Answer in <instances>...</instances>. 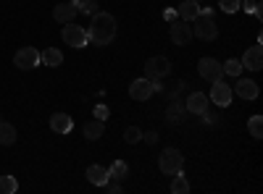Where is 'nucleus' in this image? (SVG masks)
Here are the masks:
<instances>
[{
  "instance_id": "1",
  "label": "nucleus",
  "mask_w": 263,
  "mask_h": 194,
  "mask_svg": "<svg viewBox=\"0 0 263 194\" xmlns=\"http://www.w3.org/2000/svg\"><path fill=\"white\" fill-rule=\"evenodd\" d=\"M87 39L95 42V45H111L116 39V18L105 11H98L92 16L90 29H87Z\"/></svg>"
},
{
  "instance_id": "2",
  "label": "nucleus",
  "mask_w": 263,
  "mask_h": 194,
  "mask_svg": "<svg viewBox=\"0 0 263 194\" xmlns=\"http://www.w3.org/2000/svg\"><path fill=\"white\" fill-rule=\"evenodd\" d=\"M190 27H192V37L203 39V42H213V39L218 37V27H216L213 16L197 13V16H195V18L190 21Z\"/></svg>"
},
{
  "instance_id": "3",
  "label": "nucleus",
  "mask_w": 263,
  "mask_h": 194,
  "mask_svg": "<svg viewBox=\"0 0 263 194\" xmlns=\"http://www.w3.org/2000/svg\"><path fill=\"white\" fill-rule=\"evenodd\" d=\"M158 168L163 170L166 176H177L184 170V155L179 153L177 147H166L163 153L158 155Z\"/></svg>"
},
{
  "instance_id": "4",
  "label": "nucleus",
  "mask_w": 263,
  "mask_h": 194,
  "mask_svg": "<svg viewBox=\"0 0 263 194\" xmlns=\"http://www.w3.org/2000/svg\"><path fill=\"white\" fill-rule=\"evenodd\" d=\"M168 74H171V63H168V58H163V55H153V58H147V63H145V76H147L150 81H163Z\"/></svg>"
},
{
  "instance_id": "5",
  "label": "nucleus",
  "mask_w": 263,
  "mask_h": 194,
  "mask_svg": "<svg viewBox=\"0 0 263 194\" xmlns=\"http://www.w3.org/2000/svg\"><path fill=\"white\" fill-rule=\"evenodd\" d=\"M61 37H63V42L66 45H71V48H77V50H82L87 42V29H82V27H77L74 21H69V24H63V29H61Z\"/></svg>"
},
{
  "instance_id": "6",
  "label": "nucleus",
  "mask_w": 263,
  "mask_h": 194,
  "mask_svg": "<svg viewBox=\"0 0 263 194\" xmlns=\"http://www.w3.org/2000/svg\"><path fill=\"white\" fill-rule=\"evenodd\" d=\"M208 100H211V102H216L218 107H229V105H232V100H234V90L229 87V84H227L224 79H218V81H213V84H211V95H208Z\"/></svg>"
},
{
  "instance_id": "7",
  "label": "nucleus",
  "mask_w": 263,
  "mask_h": 194,
  "mask_svg": "<svg viewBox=\"0 0 263 194\" xmlns=\"http://www.w3.org/2000/svg\"><path fill=\"white\" fill-rule=\"evenodd\" d=\"M168 34H171V42H174V45H187V42L192 39V27H190V21H184V18L168 21Z\"/></svg>"
},
{
  "instance_id": "8",
  "label": "nucleus",
  "mask_w": 263,
  "mask_h": 194,
  "mask_svg": "<svg viewBox=\"0 0 263 194\" xmlns=\"http://www.w3.org/2000/svg\"><path fill=\"white\" fill-rule=\"evenodd\" d=\"M197 71H200V76L205 81H218V79H224V69H221V63H218L216 58H203L200 63H197Z\"/></svg>"
},
{
  "instance_id": "9",
  "label": "nucleus",
  "mask_w": 263,
  "mask_h": 194,
  "mask_svg": "<svg viewBox=\"0 0 263 194\" xmlns=\"http://www.w3.org/2000/svg\"><path fill=\"white\" fill-rule=\"evenodd\" d=\"M13 63H16V69H21V71H32V69L40 66V53L34 48H21V50H16Z\"/></svg>"
},
{
  "instance_id": "10",
  "label": "nucleus",
  "mask_w": 263,
  "mask_h": 194,
  "mask_svg": "<svg viewBox=\"0 0 263 194\" xmlns=\"http://www.w3.org/2000/svg\"><path fill=\"white\" fill-rule=\"evenodd\" d=\"M153 81L147 79V76H142V79H135L129 84V97L132 100H137V102H145V100H150L153 97Z\"/></svg>"
},
{
  "instance_id": "11",
  "label": "nucleus",
  "mask_w": 263,
  "mask_h": 194,
  "mask_svg": "<svg viewBox=\"0 0 263 194\" xmlns=\"http://www.w3.org/2000/svg\"><path fill=\"white\" fill-rule=\"evenodd\" d=\"M239 63H242V71H260L263 69V50H260V45L248 48Z\"/></svg>"
},
{
  "instance_id": "12",
  "label": "nucleus",
  "mask_w": 263,
  "mask_h": 194,
  "mask_svg": "<svg viewBox=\"0 0 263 194\" xmlns=\"http://www.w3.org/2000/svg\"><path fill=\"white\" fill-rule=\"evenodd\" d=\"M208 97H205V92H192L190 97H187V102H184V111L187 113H195V116H203L205 111H208Z\"/></svg>"
},
{
  "instance_id": "13",
  "label": "nucleus",
  "mask_w": 263,
  "mask_h": 194,
  "mask_svg": "<svg viewBox=\"0 0 263 194\" xmlns=\"http://www.w3.org/2000/svg\"><path fill=\"white\" fill-rule=\"evenodd\" d=\"M77 6L74 3H58L55 8H53V18L58 21V24H69V21H74L77 18Z\"/></svg>"
},
{
  "instance_id": "14",
  "label": "nucleus",
  "mask_w": 263,
  "mask_h": 194,
  "mask_svg": "<svg viewBox=\"0 0 263 194\" xmlns=\"http://www.w3.org/2000/svg\"><path fill=\"white\" fill-rule=\"evenodd\" d=\"M50 128H53L55 134H69L71 128H74V121H71L69 113H53L50 116Z\"/></svg>"
},
{
  "instance_id": "15",
  "label": "nucleus",
  "mask_w": 263,
  "mask_h": 194,
  "mask_svg": "<svg viewBox=\"0 0 263 194\" xmlns=\"http://www.w3.org/2000/svg\"><path fill=\"white\" fill-rule=\"evenodd\" d=\"M82 134H84L87 139H100V137L105 134V121H100V118L87 121V123L82 126Z\"/></svg>"
},
{
  "instance_id": "16",
  "label": "nucleus",
  "mask_w": 263,
  "mask_h": 194,
  "mask_svg": "<svg viewBox=\"0 0 263 194\" xmlns=\"http://www.w3.org/2000/svg\"><path fill=\"white\" fill-rule=\"evenodd\" d=\"M234 92L242 97V100H255V97H258V84L250 81V79H239L237 87H234Z\"/></svg>"
},
{
  "instance_id": "17",
  "label": "nucleus",
  "mask_w": 263,
  "mask_h": 194,
  "mask_svg": "<svg viewBox=\"0 0 263 194\" xmlns=\"http://www.w3.org/2000/svg\"><path fill=\"white\" fill-rule=\"evenodd\" d=\"M108 179H111V176H108V168H103V165H90V168H87V181H90L92 186L103 189V184Z\"/></svg>"
},
{
  "instance_id": "18",
  "label": "nucleus",
  "mask_w": 263,
  "mask_h": 194,
  "mask_svg": "<svg viewBox=\"0 0 263 194\" xmlns=\"http://www.w3.org/2000/svg\"><path fill=\"white\" fill-rule=\"evenodd\" d=\"M197 13H200V6H197V0H184V3L177 8V18H184V21H192Z\"/></svg>"
},
{
  "instance_id": "19",
  "label": "nucleus",
  "mask_w": 263,
  "mask_h": 194,
  "mask_svg": "<svg viewBox=\"0 0 263 194\" xmlns=\"http://www.w3.org/2000/svg\"><path fill=\"white\" fill-rule=\"evenodd\" d=\"M40 63H45V66H61L63 63V53L58 50V48H48V50H42V55H40Z\"/></svg>"
},
{
  "instance_id": "20",
  "label": "nucleus",
  "mask_w": 263,
  "mask_h": 194,
  "mask_svg": "<svg viewBox=\"0 0 263 194\" xmlns=\"http://www.w3.org/2000/svg\"><path fill=\"white\" fill-rule=\"evenodd\" d=\"M16 126H11V123H6V121H0V144L3 147H11V144H16Z\"/></svg>"
},
{
  "instance_id": "21",
  "label": "nucleus",
  "mask_w": 263,
  "mask_h": 194,
  "mask_svg": "<svg viewBox=\"0 0 263 194\" xmlns=\"http://www.w3.org/2000/svg\"><path fill=\"white\" fill-rule=\"evenodd\" d=\"M108 176H111V179H116V181H124V179L129 176V165H126L124 160H116V163H111V165H108Z\"/></svg>"
},
{
  "instance_id": "22",
  "label": "nucleus",
  "mask_w": 263,
  "mask_h": 194,
  "mask_svg": "<svg viewBox=\"0 0 263 194\" xmlns=\"http://www.w3.org/2000/svg\"><path fill=\"white\" fill-rule=\"evenodd\" d=\"M71 3H74V6H77V11H79V13H84V16H95V13L100 11L98 0H71Z\"/></svg>"
},
{
  "instance_id": "23",
  "label": "nucleus",
  "mask_w": 263,
  "mask_h": 194,
  "mask_svg": "<svg viewBox=\"0 0 263 194\" xmlns=\"http://www.w3.org/2000/svg\"><path fill=\"white\" fill-rule=\"evenodd\" d=\"M184 118V102H171L166 111V121L168 123H179Z\"/></svg>"
},
{
  "instance_id": "24",
  "label": "nucleus",
  "mask_w": 263,
  "mask_h": 194,
  "mask_svg": "<svg viewBox=\"0 0 263 194\" xmlns=\"http://www.w3.org/2000/svg\"><path fill=\"white\" fill-rule=\"evenodd\" d=\"M16 189H18V181H16V176H0V194H16Z\"/></svg>"
},
{
  "instance_id": "25",
  "label": "nucleus",
  "mask_w": 263,
  "mask_h": 194,
  "mask_svg": "<svg viewBox=\"0 0 263 194\" xmlns=\"http://www.w3.org/2000/svg\"><path fill=\"white\" fill-rule=\"evenodd\" d=\"M239 11L253 13L258 21H260V16H263V11H260V0H245V3H239Z\"/></svg>"
},
{
  "instance_id": "26",
  "label": "nucleus",
  "mask_w": 263,
  "mask_h": 194,
  "mask_svg": "<svg viewBox=\"0 0 263 194\" xmlns=\"http://www.w3.org/2000/svg\"><path fill=\"white\" fill-rule=\"evenodd\" d=\"M171 191L174 194H187L190 191V181L182 174H177V176H174V181H171Z\"/></svg>"
},
{
  "instance_id": "27",
  "label": "nucleus",
  "mask_w": 263,
  "mask_h": 194,
  "mask_svg": "<svg viewBox=\"0 0 263 194\" xmlns=\"http://www.w3.org/2000/svg\"><path fill=\"white\" fill-rule=\"evenodd\" d=\"M248 132L253 134V139H260V137H263V118H260V116H253V118L248 121Z\"/></svg>"
},
{
  "instance_id": "28",
  "label": "nucleus",
  "mask_w": 263,
  "mask_h": 194,
  "mask_svg": "<svg viewBox=\"0 0 263 194\" xmlns=\"http://www.w3.org/2000/svg\"><path fill=\"white\" fill-rule=\"evenodd\" d=\"M221 69H224L227 76H239V74H242V63L234 60V58H229L227 63H221Z\"/></svg>"
},
{
  "instance_id": "29",
  "label": "nucleus",
  "mask_w": 263,
  "mask_h": 194,
  "mask_svg": "<svg viewBox=\"0 0 263 194\" xmlns=\"http://www.w3.org/2000/svg\"><path fill=\"white\" fill-rule=\"evenodd\" d=\"M239 3H242V0H218V8H221L224 13H237Z\"/></svg>"
},
{
  "instance_id": "30",
  "label": "nucleus",
  "mask_w": 263,
  "mask_h": 194,
  "mask_svg": "<svg viewBox=\"0 0 263 194\" xmlns=\"http://www.w3.org/2000/svg\"><path fill=\"white\" fill-rule=\"evenodd\" d=\"M124 139H126L129 144H137V142L142 139V132H140V128H137V126H129V128H126V132H124Z\"/></svg>"
},
{
  "instance_id": "31",
  "label": "nucleus",
  "mask_w": 263,
  "mask_h": 194,
  "mask_svg": "<svg viewBox=\"0 0 263 194\" xmlns=\"http://www.w3.org/2000/svg\"><path fill=\"white\" fill-rule=\"evenodd\" d=\"M95 118H100V121L108 118V107H105V105H98V107H95Z\"/></svg>"
},
{
  "instance_id": "32",
  "label": "nucleus",
  "mask_w": 263,
  "mask_h": 194,
  "mask_svg": "<svg viewBox=\"0 0 263 194\" xmlns=\"http://www.w3.org/2000/svg\"><path fill=\"white\" fill-rule=\"evenodd\" d=\"M142 137H145V142H147V144H156V142H158V134H156V132H145Z\"/></svg>"
},
{
  "instance_id": "33",
  "label": "nucleus",
  "mask_w": 263,
  "mask_h": 194,
  "mask_svg": "<svg viewBox=\"0 0 263 194\" xmlns=\"http://www.w3.org/2000/svg\"><path fill=\"white\" fill-rule=\"evenodd\" d=\"M203 118H205L208 123H216V121H218V116H216V113H211V111H205V113H203Z\"/></svg>"
},
{
  "instance_id": "34",
  "label": "nucleus",
  "mask_w": 263,
  "mask_h": 194,
  "mask_svg": "<svg viewBox=\"0 0 263 194\" xmlns=\"http://www.w3.org/2000/svg\"><path fill=\"white\" fill-rule=\"evenodd\" d=\"M177 18V11H166V21H174Z\"/></svg>"
}]
</instances>
